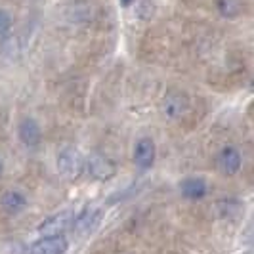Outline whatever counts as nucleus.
Returning <instances> with one entry per match:
<instances>
[{
    "instance_id": "8",
    "label": "nucleus",
    "mask_w": 254,
    "mask_h": 254,
    "mask_svg": "<svg viewBox=\"0 0 254 254\" xmlns=\"http://www.w3.org/2000/svg\"><path fill=\"white\" fill-rule=\"evenodd\" d=\"M102 218H103V212L100 210V208H88V210H84L82 216L75 222V233L78 235V237H86V235H90L94 229L100 226Z\"/></svg>"
},
{
    "instance_id": "14",
    "label": "nucleus",
    "mask_w": 254,
    "mask_h": 254,
    "mask_svg": "<svg viewBox=\"0 0 254 254\" xmlns=\"http://www.w3.org/2000/svg\"><path fill=\"white\" fill-rule=\"evenodd\" d=\"M2 174H4V161H2V157H0V178H2Z\"/></svg>"
},
{
    "instance_id": "13",
    "label": "nucleus",
    "mask_w": 254,
    "mask_h": 254,
    "mask_svg": "<svg viewBox=\"0 0 254 254\" xmlns=\"http://www.w3.org/2000/svg\"><path fill=\"white\" fill-rule=\"evenodd\" d=\"M12 29V15L0 8V37H6Z\"/></svg>"
},
{
    "instance_id": "9",
    "label": "nucleus",
    "mask_w": 254,
    "mask_h": 254,
    "mask_svg": "<svg viewBox=\"0 0 254 254\" xmlns=\"http://www.w3.org/2000/svg\"><path fill=\"white\" fill-rule=\"evenodd\" d=\"M0 206H2L4 212L15 216V214H19V212L25 210L27 197L19 190H8V191H4L2 197H0Z\"/></svg>"
},
{
    "instance_id": "11",
    "label": "nucleus",
    "mask_w": 254,
    "mask_h": 254,
    "mask_svg": "<svg viewBox=\"0 0 254 254\" xmlns=\"http://www.w3.org/2000/svg\"><path fill=\"white\" fill-rule=\"evenodd\" d=\"M86 166H88L90 174L92 176H96V178H109L111 174H113V165H111V161L109 159H105L102 155H94V157H90L88 161H86Z\"/></svg>"
},
{
    "instance_id": "12",
    "label": "nucleus",
    "mask_w": 254,
    "mask_h": 254,
    "mask_svg": "<svg viewBox=\"0 0 254 254\" xmlns=\"http://www.w3.org/2000/svg\"><path fill=\"white\" fill-rule=\"evenodd\" d=\"M216 10L222 17L233 19L243 12V0H216Z\"/></svg>"
},
{
    "instance_id": "4",
    "label": "nucleus",
    "mask_w": 254,
    "mask_h": 254,
    "mask_svg": "<svg viewBox=\"0 0 254 254\" xmlns=\"http://www.w3.org/2000/svg\"><path fill=\"white\" fill-rule=\"evenodd\" d=\"M155 157H157V147H155V141L151 138H141L136 141L134 145V163L141 170H147L151 168L155 163Z\"/></svg>"
},
{
    "instance_id": "3",
    "label": "nucleus",
    "mask_w": 254,
    "mask_h": 254,
    "mask_svg": "<svg viewBox=\"0 0 254 254\" xmlns=\"http://www.w3.org/2000/svg\"><path fill=\"white\" fill-rule=\"evenodd\" d=\"M216 163H218V168H220L224 174L233 176V174H237L239 168H241L243 157H241V153H239V149H235L233 145H226V147H222L220 153H218Z\"/></svg>"
},
{
    "instance_id": "5",
    "label": "nucleus",
    "mask_w": 254,
    "mask_h": 254,
    "mask_svg": "<svg viewBox=\"0 0 254 254\" xmlns=\"http://www.w3.org/2000/svg\"><path fill=\"white\" fill-rule=\"evenodd\" d=\"M17 136H19V140H21V143L25 147H37L38 143H40V140H42L40 125H38L33 117H25L17 125Z\"/></svg>"
},
{
    "instance_id": "1",
    "label": "nucleus",
    "mask_w": 254,
    "mask_h": 254,
    "mask_svg": "<svg viewBox=\"0 0 254 254\" xmlns=\"http://www.w3.org/2000/svg\"><path fill=\"white\" fill-rule=\"evenodd\" d=\"M73 222H75V216L71 210H64V212H58L54 216L46 218L38 231L44 235V237H62L67 229L73 228Z\"/></svg>"
},
{
    "instance_id": "2",
    "label": "nucleus",
    "mask_w": 254,
    "mask_h": 254,
    "mask_svg": "<svg viewBox=\"0 0 254 254\" xmlns=\"http://www.w3.org/2000/svg\"><path fill=\"white\" fill-rule=\"evenodd\" d=\"M84 161L76 149H64L58 155V168L65 178H76L82 172Z\"/></svg>"
},
{
    "instance_id": "6",
    "label": "nucleus",
    "mask_w": 254,
    "mask_h": 254,
    "mask_svg": "<svg viewBox=\"0 0 254 254\" xmlns=\"http://www.w3.org/2000/svg\"><path fill=\"white\" fill-rule=\"evenodd\" d=\"M178 188L180 193L190 201H199V199L206 197V193H208V184L201 176H188L180 182Z\"/></svg>"
},
{
    "instance_id": "10",
    "label": "nucleus",
    "mask_w": 254,
    "mask_h": 254,
    "mask_svg": "<svg viewBox=\"0 0 254 254\" xmlns=\"http://www.w3.org/2000/svg\"><path fill=\"white\" fill-rule=\"evenodd\" d=\"M67 247L65 237H44L31 247V254H65Z\"/></svg>"
},
{
    "instance_id": "15",
    "label": "nucleus",
    "mask_w": 254,
    "mask_h": 254,
    "mask_svg": "<svg viewBox=\"0 0 254 254\" xmlns=\"http://www.w3.org/2000/svg\"><path fill=\"white\" fill-rule=\"evenodd\" d=\"M132 2H134V0H121V4H123V6H130Z\"/></svg>"
},
{
    "instance_id": "7",
    "label": "nucleus",
    "mask_w": 254,
    "mask_h": 254,
    "mask_svg": "<svg viewBox=\"0 0 254 254\" xmlns=\"http://www.w3.org/2000/svg\"><path fill=\"white\" fill-rule=\"evenodd\" d=\"M190 107V100L186 94L182 92H168L165 96V102H163V111L168 119H180L182 115L188 111Z\"/></svg>"
}]
</instances>
